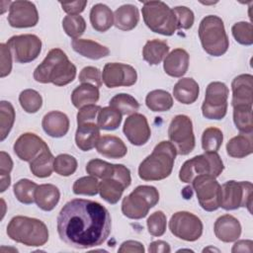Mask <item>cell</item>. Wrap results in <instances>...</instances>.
<instances>
[{"mask_svg":"<svg viewBox=\"0 0 253 253\" xmlns=\"http://www.w3.org/2000/svg\"><path fill=\"white\" fill-rule=\"evenodd\" d=\"M7 20L9 25L13 28H31L38 24L39 13L33 2L16 0L11 2Z\"/></svg>","mask_w":253,"mask_h":253,"instance_id":"16","label":"cell"},{"mask_svg":"<svg viewBox=\"0 0 253 253\" xmlns=\"http://www.w3.org/2000/svg\"><path fill=\"white\" fill-rule=\"evenodd\" d=\"M13 149L21 160L31 162L42 151L48 149V146L45 141L36 133L25 132L16 139Z\"/></svg>","mask_w":253,"mask_h":253,"instance_id":"18","label":"cell"},{"mask_svg":"<svg viewBox=\"0 0 253 253\" xmlns=\"http://www.w3.org/2000/svg\"><path fill=\"white\" fill-rule=\"evenodd\" d=\"M233 122L240 133H252V106L233 107Z\"/></svg>","mask_w":253,"mask_h":253,"instance_id":"37","label":"cell"},{"mask_svg":"<svg viewBox=\"0 0 253 253\" xmlns=\"http://www.w3.org/2000/svg\"><path fill=\"white\" fill-rule=\"evenodd\" d=\"M15 109L10 102H0V140L3 141L11 131L15 122Z\"/></svg>","mask_w":253,"mask_h":253,"instance_id":"39","label":"cell"},{"mask_svg":"<svg viewBox=\"0 0 253 253\" xmlns=\"http://www.w3.org/2000/svg\"><path fill=\"white\" fill-rule=\"evenodd\" d=\"M215 237L218 240L229 243L236 241L241 235V224L239 220L231 214H223L217 217L213 225Z\"/></svg>","mask_w":253,"mask_h":253,"instance_id":"20","label":"cell"},{"mask_svg":"<svg viewBox=\"0 0 253 253\" xmlns=\"http://www.w3.org/2000/svg\"><path fill=\"white\" fill-rule=\"evenodd\" d=\"M76 66L68 59L60 48H52L34 71L37 82L56 86H64L72 82L76 76Z\"/></svg>","mask_w":253,"mask_h":253,"instance_id":"2","label":"cell"},{"mask_svg":"<svg viewBox=\"0 0 253 253\" xmlns=\"http://www.w3.org/2000/svg\"><path fill=\"white\" fill-rule=\"evenodd\" d=\"M144 24L156 34L172 36L177 30V19L173 9L162 1L143 2L141 9Z\"/></svg>","mask_w":253,"mask_h":253,"instance_id":"6","label":"cell"},{"mask_svg":"<svg viewBox=\"0 0 253 253\" xmlns=\"http://www.w3.org/2000/svg\"><path fill=\"white\" fill-rule=\"evenodd\" d=\"M252 240H239L232 246L231 252H252Z\"/></svg>","mask_w":253,"mask_h":253,"instance_id":"57","label":"cell"},{"mask_svg":"<svg viewBox=\"0 0 253 253\" xmlns=\"http://www.w3.org/2000/svg\"><path fill=\"white\" fill-rule=\"evenodd\" d=\"M122 114L112 107L101 108L97 116V125L100 129L115 130L122 123Z\"/></svg>","mask_w":253,"mask_h":253,"instance_id":"36","label":"cell"},{"mask_svg":"<svg viewBox=\"0 0 253 253\" xmlns=\"http://www.w3.org/2000/svg\"><path fill=\"white\" fill-rule=\"evenodd\" d=\"M123 131L128 141L136 146L145 144L151 135L150 126L146 117L138 113L129 115L126 119Z\"/></svg>","mask_w":253,"mask_h":253,"instance_id":"17","label":"cell"},{"mask_svg":"<svg viewBox=\"0 0 253 253\" xmlns=\"http://www.w3.org/2000/svg\"><path fill=\"white\" fill-rule=\"evenodd\" d=\"M169 45L165 41H147L142 48V57L149 65L159 64L168 54Z\"/></svg>","mask_w":253,"mask_h":253,"instance_id":"32","label":"cell"},{"mask_svg":"<svg viewBox=\"0 0 253 253\" xmlns=\"http://www.w3.org/2000/svg\"><path fill=\"white\" fill-rule=\"evenodd\" d=\"M208 250H211V251H216V252H218V251H219L218 249H215V248H212V247H208V248H205V249L203 250V252H206V251H208Z\"/></svg>","mask_w":253,"mask_h":253,"instance_id":"60","label":"cell"},{"mask_svg":"<svg viewBox=\"0 0 253 253\" xmlns=\"http://www.w3.org/2000/svg\"><path fill=\"white\" fill-rule=\"evenodd\" d=\"M191 184L203 210L213 211L220 208L221 186L213 176L199 175Z\"/></svg>","mask_w":253,"mask_h":253,"instance_id":"12","label":"cell"},{"mask_svg":"<svg viewBox=\"0 0 253 253\" xmlns=\"http://www.w3.org/2000/svg\"><path fill=\"white\" fill-rule=\"evenodd\" d=\"M86 172L97 179H107L113 177L115 173V164L95 158L91 159L86 165Z\"/></svg>","mask_w":253,"mask_h":253,"instance_id":"44","label":"cell"},{"mask_svg":"<svg viewBox=\"0 0 253 253\" xmlns=\"http://www.w3.org/2000/svg\"><path fill=\"white\" fill-rule=\"evenodd\" d=\"M99 98V88L88 83L78 85L71 93V102L77 109H80L86 105L95 104L98 102Z\"/></svg>","mask_w":253,"mask_h":253,"instance_id":"31","label":"cell"},{"mask_svg":"<svg viewBox=\"0 0 253 253\" xmlns=\"http://www.w3.org/2000/svg\"><path fill=\"white\" fill-rule=\"evenodd\" d=\"M176 148L170 141H160L138 166V176L144 181H160L167 178L174 166Z\"/></svg>","mask_w":253,"mask_h":253,"instance_id":"3","label":"cell"},{"mask_svg":"<svg viewBox=\"0 0 253 253\" xmlns=\"http://www.w3.org/2000/svg\"><path fill=\"white\" fill-rule=\"evenodd\" d=\"M203 222L194 213L186 211L175 212L169 220L171 233L185 241H196L203 234Z\"/></svg>","mask_w":253,"mask_h":253,"instance_id":"13","label":"cell"},{"mask_svg":"<svg viewBox=\"0 0 253 253\" xmlns=\"http://www.w3.org/2000/svg\"><path fill=\"white\" fill-rule=\"evenodd\" d=\"M54 158L49 148L42 151L38 155L34 160L30 162V170L32 174L38 178H46L49 177L54 171L53 163Z\"/></svg>","mask_w":253,"mask_h":253,"instance_id":"34","label":"cell"},{"mask_svg":"<svg viewBox=\"0 0 253 253\" xmlns=\"http://www.w3.org/2000/svg\"><path fill=\"white\" fill-rule=\"evenodd\" d=\"M198 34L204 50L210 55L221 56L227 51L229 41L223 21L218 16H206L200 23Z\"/></svg>","mask_w":253,"mask_h":253,"instance_id":"5","label":"cell"},{"mask_svg":"<svg viewBox=\"0 0 253 253\" xmlns=\"http://www.w3.org/2000/svg\"><path fill=\"white\" fill-rule=\"evenodd\" d=\"M38 184L29 180L21 179L13 187V192L16 199L25 205H31L35 202V193Z\"/></svg>","mask_w":253,"mask_h":253,"instance_id":"40","label":"cell"},{"mask_svg":"<svg viewBox=\"0 0 253 253\" xmlns=\"http://www.w3.org/2000/svg\"><path fill=\"white\" fill-rule=\"evenodd\" d=\"M159 201L158 190L153 186H137L122 202V212L130 219H140L147 215L149 210Z\"/></svg>","mask_w":253,"mask_h":253,"instance_id":"7","label":"cell"},{"mask_svg":"<svg viewBox=\"0 0 253 253\" xmlns=\"http://www.w3.org/2000/svg\"><path fill=\"white\" fill-rule=\"evenodd\" d=\"M177 19V30H189L194 25L195 16L193 11L186 6H177L173 8Z\"/></svg>","mask_w":253,"mask_h":253,"instance_id":"49","label":"cell"},{"mask_svg":"<svg viewBox=\"0 0 253 253\" xmlns=\"http://www.w3.org/2000/svg\"><path fill=\"white\" fill-rule=\"evenodd\" d=\"M72 190L75 195L95 196L99 193V181L94 176H84L74 182Z\"/></svg>","mask_w":253,"mask_h":253,"instance_id":"46","label":"cell"},{"mask_svg":"<svg viewBox=\"0 0 253 253\" xmlns=\"http://www.w3.org/2000/svg\"><path fill=\"white\" fill-rule=\"evenodd\" d=\"M78 79L81 83L92 84L98 88L102 86V73L99 68L94 66L84 67L80 71Z\"/></svg>","mask_w":253,"mask_h":253,"instance_id":"50","label":"cell"},{"mask_svg":"<svg viewBox=\"0 0 253 253\" xmlns=\"http://www.w3.org/2000/svg\"><path fill=\"white\" fill-rule=\"evenodd\" d=\"M62 28L68 37L76 40L84 34L86 22L80 15H67L62 20Z\"/></svg>","mask_w":253,"mask_h":253,"instance_id":"42","label":"cell"},{"mask_svg":"<svg viewBox=\"0 0 253 253\" xmlns=\"http://www.w3.org/2000/svg\"><path fill=\"white\" fill-rule=\"evenodd\" d=\"M253 76L251 74H240L231 82L232 100L231 106H252L253 103Z\"/></svg>","mask_w":253,"mask_h":253,"instance_id":"19","label":"cell"},{"mask_svg":"<svg viewBox=\"0 0 253 253\" xmlns=\"http://www.w3.org/2000/svg\"><path fill=\"white\" fill-rule=\"evenodd\" d=\"M60 199V192L58 188L52 184L38 185L35 193V203L37 206L44 211H50L58 204Z\"/></svg>","mask_w":253,"mask_h":253,"instance_id":"28","label":"cell"},{"mask_svg":"<svg viewBox=\"0 0 253 253\" xmlns=\"http://www.w3.org/2000/svg\"><path fill=\"white\" fill-rule=\"evenodd\" d=\"M19 103L26 113L35 114L42 108V98L38 91L34 89H26L20 93Z\"/></svg>","mask_w":253,"mask_h":253,"instance_id":"43","label":"cell"},{"mask_svg":"<svg viewBox=\"0 0 253 253\" xmlns=\"http://www.w3.org/2000/svg\"><path fill=\"white\" fill-rule=\"evenodd\" d=\"M110 107L119 111L122 115H132L139 109L137 100L129 94L120 93L115 95L109 102Z\"/></svg>","mask_w":253,"mask_h":253,"instance_id":"38","label":"cell"},{"mask_svg":"<svg viewBox=\"0 0 253 253\" xmlns=\"http://www.w3.org/2000/svg\"><path fill=\"white\" fill-rule=\"evenodd\" d=\"M120 253H143L144 247L142 243L135 240H126L123 242L118 250Z\"/></svg>","mask_w":253,"mask_h":253,"instance_id":"54","label":"cell"},{"mask_svg":"<svg viewBox=\"0 0 253 253\" xmlns=\"http://www.w3.org/2000/svg\"><path fill=\"white\" fill-rule=\"evenodd\" d=\"M226 152L233 158H244L253 152L252 133H240L226 143Z\"/></svg>","mask_w":253,"mask_h":253,"instance_id":"30","label":"cell"},{"mask_svg":"<svg viewBox=\"0 0 253 253\" xmlns=\"http://www.w3.org/2000/svg\"><path fill=\"white\" fill-rule=\"evenodd\" d=\"M126 187L118 179L112 177L99 182V194L103 200L111 205L117 204Z\"/></svg>","mask_w":253,"mask_h":253,"instance_id":"33","label":"cell"},{"mask_svg":"<svg viewBox=\"0 0 253 253\" xmlns=\"http://www.w3.org/2000/svg\"><path fill=\"white\" fill-rule=\"evenodd\" d=\"M145 104L152 112H167L173 106V98L169 92L156 89L146 95Z\"/></svg>","mask_w":253,"mask_h":253,"instance_id":"35","label":"cell"},{"mask_svg":"<svg viewBox=\"0 0 253 253\" xmlns=\"http://www.w3.org/2000/svg\"><path fill=\"white\" fill-rule=\"evenodd\" d=\"M192 195H193V190H192V188H191L190 186L185 187V188H184V190L182 191V196H183V197H184V199H186V200L191 199Z\"/></svg>","mask_w":253,"mask_h":253,"instance_id":"59","label":"cell"},{"mask_svg":"<svg viewBox=\"0 0 253 253\" xmlns=\"http://www.w3.org/2000/svg\"><path fill=\"white\" fill-rule=\"evenodd\" d=\"M90 23L94 30L105 33L114 25V14L107 5L95 4L90 11Z\"/></svg>","mask_w":253,"mask_h":253,"instance_id":"29","label":"cell"},{"mask_svg":"<svg viewBox=\"0 0 253 253\" xmlns=\"http://www.w3.org/2000/svg\"><path fill=\"white\" fill-rule=\"evenodd\" d=\"M199 84L191 77L179 79L173 87V95L175 99L184 105L195 103L199 97Z\"/></svg>","mask_w":253,"mask_h":253,"instance_id":"26","label":"cell"},{"mask_svg":"<svg viewBox=\"0 0 253 253\" xmlns=\"http://www.w3.org/2000/svg\"><path fill=\"white\" fill-rule=\"evenodd\" d=\"M147 230L150 235L159 237L162 236L166 231L167 218L162 211H156L150 214L146 220Z\"/></svg>","mask_w":253,"mask_h":253,"instance_id":"48","label":"cell"},{"mask_svg":"<svg viewBox=\"0 0 253 253\" xmlns=\"http://www.w3.org/2000/svg\"><path fill=\"white\" fill-rule=\"evenodd\" d=\"M223 169V162L217 152H205L184 162L179 171V179L183 183L191 184L199 175H211L216 178Z\"/></svg>","mask_w":253,"mask_h":253,"instance_id":"8","label":"cell"},{"mask_svg":"<svg viewBox=\"0 0 253 253\" xmlns=\"http://www.w3.org/2000/svg\"><path fill=\"white\" fill-rule=\"evenodd\" d=\"M189 53L184 48H175L164 58L163 69L171 77L180 78L189 68Z\"/></svg>","mask_w":253,"mask_h":253,"instance_id":"21","label":"cell"},{"mask_svg":"<svg viewBox=\"0 0 253 253\" xmlns=\"http://www.w3.org/2000/svg\"><path fill=\"white\" fill-rule=\"evenodd\" d=\"M16 62L28 63L35 60L41 53L42 41L32 34L11 37L6 42Z\"/></svg>","mask_w":253,"mask_h":253,"instance_id":"14","label":"cell"},{"mask_svg":"<svg viewBox=\"0 0 253 253\" xmlns=\"http://www.w3.org/2000/svg\"><path fill=\"white\" fill-rule=\"evenodd\" d=\"M13 169V160L5 151L0 152V175H9Z\"/></svg>","mask_w":253,"mask_h":253,"instance_id":"55","label":"cell"},{"mask_svg":"<svg viewBox=\"0 0 253 253\" xmlns=\"http://www.w3.org/2000/svg\"><path fill=\"white\" fill-rule=\"evenodd\" d=\"M78 163L75 157L72 155L63 153L59 154L54 158L53 169L59 176L68 177L75 173Z\"/></svg>","mask_w":253,"mask_h":253,"instance_id":"45","label":"cell"},{"mask_svg":"<svg viewBox=\"0 0 253 253\" xmlns=\"http://www.w3.org/2000/svg\"><path fill=\"white\" fill-rule=\"evenodd\" d=\"M227 86L219 81L211 82L207 89L202 105V114L209 120H221L227 112Z\"/></svg>","mask_w":253,"mask_h":253,"instance_id":"11","label":"cell"},{"mask_svg":"<svg viewBox=\"0 0 253 253\" xmlns=\"http://www.w3.org/2000/svg\"><path fill=\"white\" fill-rule=\"evenodd\" d=\"M11 184V177L9 175H0V192L3 193L9 188Z\"/></svg>","mask_w":253,"mask_h":253,"instance_id":"58","label":"cell"},{"mask_svg":"<svg viewBox=\"0 0 253 253\" xmlns=\"http://www.w3.org/2000/svg\"><path fill=\"white\" fill-rule=\"evenodd\" d=\"M223 141L222 131L214 126L208 127L202 134V147L205 152H217Z\"/></svg>","mask_w":253,"mask_h":253,"instance_id":"41","label":"cell"},{"mask_svg":"<svg viewBox=\"0 0 253 253\" xmlns=\"http://www.w3.org/2000/svg\"><path fill=\"white\" fill-rule=\"evenodd\" d=\"M10 239L30 247H41L48 240V229L44 222L38 218L17 215L7 225Z\"/></svg>","mask_w":253,"mask_h":253,"instance_id":"4","label":"cell"},{"mask_svg":"<svg viewBox=\"0 0 253 253\" xmlns=\"http://www.w3.org/2000/svg\"><path fill=\"white\" fill-rule=\"evenodd\" d=\"M100 138V128L95 122L78 125L75 132L76 146L82 151H89L96 146Z\"/></svg>","mask_w":253,"mask_h":253,"instance_id":"24","label":"cell"},{"mask_svg":"<svg viewBox=\"0 0 253 253\" xmlns=\"http://www.w3.org/2000/svg\"><path fill=\"white\" fill-rule=\"evenodd\" d=\"M61 241L75 249H88L103 244L112 229L109 211L100 203L73 199L60 210L56 218Z\"/></svg>","mask_w":253,"mask_h":253,"instance_id":"1","label":"cell"},{"mask_svg":"<svg viewBox=\"0 0 253 253\" xmlns=\"http://www.w3.org/2000/svg\"><path fill=\"white\" fill-rule=\"evenodd\" d=\"M44 132L51 137H62L69 130L68 117L59 111H51L44 115L42 121Z\"/></svg>","mask_w":253,"mask_h":253,"instance_id":"22","label":"cell"},{"mask_svg":"<svg viewBox=\"0 0 253 253\" xmlns=\"http://www.w3.org/2000/svg\"><path fill=\"white\" fill-rule=\"evenodd\" d=\"M95 147L98 153L112 159L123 158L127 152L125 142L120 137L110 134L100 136Z\"/></svg>","mask_w":253,"mask_h":253,"instance_id":"23","label":"cell"},{"mask_svg":"<svg viewBox=\"0 0 253 253\" xmlns=\"http://www.w3.org/2000/svg\"><path fill=\"white\" fill-rule=\"evenodd\" d=\"M137 80L136 70L128 64L120 62L106 63L102 72V81L108 88L129 87Z\"/></svg>","mask_w":253,"mask_h":253,"instance_id":"15","label":"cell"},{"mask_svg":"<svg viewBox=\"0 0 253 253\" xmlns=\"http://www.w3.org/2000/svg\"><path fill=\"white\" fill-rule=\"evenodd\" d=\"M139 21V12L136 6L125 4L120 6L114 13V25L122 31L133 30Z\"/></svg>","mask_w":253,"mask_h":253,"instance_id":"25","label":"cell"},{"mask_svg":"<svg viewBox=\"0 0 253 253\" xmlns=\"http://www.w3.org/2000/svg\"><path fill=\"white\" fill-rule=\"evenodd\" d=\"M232 36L235 41L242 45L253 43V27L249 22H237L231 28Z\"/></svg>","mask_w":253,"mask_h":253,"instance_id":"47","label":"cell"},{"mask_svg":"<svg viewBox=\"0 0 253 253\" xmlns=\"http://www.w3.org/2000/svg\"><path fill=\"white\" fill-rule=\"evenodd\" d=\"M1 51V67H0V77L4 78L9 75L12 70V53L6 43L0 44Z\"/></svg>","mask_w":253,"mask_h":253,"instance_id":"52","label":"cell"},{"mask_svg":"<svg viewBox=\"0 0 253 253\" xmlns=\"http://www.w3.org/2000/svg\"><path fill=\"white\" fill-rule=\"evenodd\" d=\"M168 137L177 154L188 155L196 145L192 120L186 115L175 116L168 127Z\"/></svg>","mask_w":253,"mask_h":253,"instance_id":"10","label":"cell"},{"mask_svg":"<svg viewBox=\"0 0 253 253\" xmlns=\"http://www.w3.org/2000/svg\"><path fill=\"white\" fill-rule=\"evenodd\" d=\"M100 109H101V107L98 105H95V104L86 105V106L80 108L77 113V117H76L77 125L94 122L95 119H97Z\"/></svg>","mask_w":253,"mask_h":253,"instance_id":"51","label":"cell"},{"mask_svg":"<svg viewBox=\"0 0 253 253\" xmlns=\"http://www.w3.org/2000/svg\"><path fill=\"white\" fill-rule=\"evenodd\" d=\"M62 10L67 13L68 15H79L81 12L84 11L87 1H73V2H60Z\"/></svg>","mask_w":253,"mask_h":253,"instance_id":"53","label":"cell"},{"mask_svg":"<svg viewBox=\"0 0 253 253\" xmlns=\"http://www.w3.org/2000/svg\"><path fill=\"white\" fill-rule=\"evenodd\" d=\"M253 185L248 181L230 180L221 186L220 208L225 211H233L239 208H247L251 212Z\"/></svg>","mask_w":253,"mask_h":253,"instance_id":"9","label":"cell"},{"mask_svg":"<svg viewBox=\"0 0 253 253\" xmlns=\"http://www.w3.org/2000/svg\"><path fill=\"white\" fill-rule=\"evenodd\" d=\"M148 251L150 253H169L171 251V248L166 241L156 240V241H152L149 244Z\"/></svg>","mask_w":253,"mask_h":253,"instance_id":"56","label":"cell"},{"mask_svg":"<svg viewBox=\"0 0 253 253\" xmlns=\"http://www.w3.org/2000/svg\"><path fill=\"white\" fill-rule=\"evenodd\" d=\"M71 46L75 52L79 53L84 57L94 60L106 57L110 53V50L107 46L87 39L72 40Z\"/></svg>","mask_w":253,"mask_h":253,"instance_id":"27","label":"cell"}]
</instances>
